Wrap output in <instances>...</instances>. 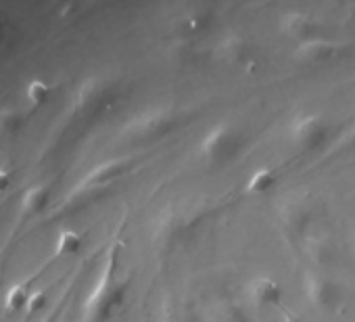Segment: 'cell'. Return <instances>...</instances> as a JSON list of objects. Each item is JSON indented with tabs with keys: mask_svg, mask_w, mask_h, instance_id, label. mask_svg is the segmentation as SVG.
I'll list each match as a JSON object with an SVG mask.
<instances>
[{
	"mask_svg": "<svg viewBox=\"0 0 355 322\" xmlns=\"http://www.w3.org/2000/svg\"><path fill=\"white\" fill-rule=\"evenodd\" d=\"M119 249H121L119 243H115L109 249L107 262H105L90 295L86 297V303H84V320L86 322H107L115 314V310L121 307V303L125 299L130 280L117 278Z\"/></svg>",
	"mask_w": 355,
	"mask_h": 322,
	"instance_id": "cell-1",
	"label": "cell"
},
{
	"mask_svg": "<svg viewBox=\"0 0 355 322\" xmlns=\"http://www.w3.org/2000/svg\"><path fill=\"white\" fill-rule=\"evenodd\" d=\"M247 136L241 126L232 121H220L211 126L199 142V155L209 168H226L245 151Z\"/></svg>",
	"mask_w": 355,
	"mask_h": 322,
	"instance_id": "cell-2",
	"label": "cell"
},
{
	"mask_svg": "<svg viewBox=\"0 0 355 322\" xmlns=\"http://www.w3.org/2000/svg\"><path fill=\"white\" fill-rule=\"evenodd\" d=\"M178 113L169 107H153L144 113L136 115L125 128L123 136L132 142H155L165 138L169 132L178 128Z\"/></svg>",
	"mask_w": 355,
	"mask_h": 322,
	"instance_id": "cell-3",
	"label": "cell"
},
{
	"mask_svg": "<svg viewBox=\"0 0 355 322\" xmlns=\"http://www.w3.org/2000/svg\"><path fill=\"white\" fill-rule=\"evenodd\" d=\"M301 291L311 307L320 312H336L345 303V287L318 270H305L301 276Z\"/></svg>",
	"mask_w": 355,
	"mask_h": 322,
	"instance_id": "cell-4",
	"label": "cell"
},
{
	"mask_svg": "<svg viewBox=\"0 0 355 322\" xmlns=\"http://www.w3.org/2000/svg\"><path fill=\"white\" fill-rule=\"evenodd\" d=\"M330 124L320 113H303L288 128V140L299 153H311L326 144Z\"/></svg>",
	"mask_w": 355,
	"mask_h": 322,
	"instance_id": "cell-5",
	"label": "cell"
},
{
	"mask_svg": "<svg viewBox=\"0 0 355 322\" xmlns=\"http://www.w3.org/2000/svg\"><path fill=\"white\" fill-rule=\"evenodd\" d=\"M132 166V161L125 159V157H119V159H109V161H103V164L94 166L78 185L76 189L69 193L67 201L76 199V197H84V195H92L96 191H103L107 189L111 183H115L119 176H123Z\"/></svg>",
	"mask_w": 355,
	"mask_h": 322,
	"instance_id": "cell-6",
	"label": "cell"
},
{
	"mask_svg": "<svg viewBox=\"0 0 355 322\" xmlns=\"http://www.w3.org/2000/svg\"><path fill=\"white\" fill-rule=\"evenodd\" d=\"M311 222H313V214L311 207L303 201V199H291L280 207V224L282 230L286 232V237L295 243V241H307L309 239V230H311Z\"/></svg>",
	"mask_w": 355,
	"mask_h": 322,
	"instance_id": "cell-7",
	"label": "cell"
},
{
	"mask_svg": "<svg viewBox=\"0 0 355 322\" xmlns=\"http://www.w3.org/2000/svg\"><path fill=\"white\" fill-rule=\"evenodd\" d=\"M340 49L343 46L336 40L320 36L315 40L297 44V49L293 53V59L299 65H305V67H322V65L332 63L340 55Z\"/></svg>",
	"mask_w": 355,
	"mask_h": 322,
	"instance_id": "cell-8",
	"label": "cell"
},
{
	"mask_svg": "<svg viewBox=\"0 0 355 322\" xmlns=\"http://www.w3.org/2000/svg\"><path fill=\"white\" fill-rule=\"evenodd\" d=\"M278 28L286 38L295 40L297 44L320 38V30H322L320 22L311 13H305V11H286L280 17Z\"/></svg>",
	"mask_w": 355,
	"mask_h": 322,
	"instance_id": "cell-9",
	"label": "cell"
},
{
	"mask_svg": "<svg viewBox=\"0 0 355 322\" xmlns=\"http://www.w3.org/2000/svg\"><path fill=\"white\" fill-rule=\"evenodd\" d=\"M247 295L255 307H280L284 299V289L272 276H257L249 282Z\"/></svg>",
	"mask_w": 355,
	"mask_h": 322,
	"instance_id": "cell-10",
	"label": "cell"
},
{
	"mask_svg": "<svg viewBox=\"0 0 355 322\" xmlns=\"http://www.w3.org/2000/svg\"><path fill=\"white\" fill-rule=\"evenodd\" d=\"M111 90L109 82L105 78H90L86 80L73 96V109L76 111H88L92 107H96L101 101H105L107 92Z\"/></svg>",
	"mask_w": 355,
	"mask_h": 322,
	"instance_id": "cell-11",
	"label": "cell"
},
{
	"mask_svg": "<svg viewBox=\"0 0 355 322\" xmlns=\"http://www.w3.org/2000/svg\"><path fill=\"white\" fill-rule=\"evenodd\" d=\"M218 55L224 61L234 63V65H245L253 57L249 42L243 36H239V34H230V36L222 38L220 44H218Z\"/></svg>",
	"mask_w": 355,
	"mask_h": 322,
	"instance_id": "cell-12",
	"label": "cell"
},
{
	"mask_svg": "<svg viewBox=\"0 0 355 322\" xmlns=\"http://www.w3.org/2000/svg\"><path fill=\"white\" fill-rule=\"evenodd\" d=\"M209 24H211V15H207L201 9V11H187L184 15H180L175 22V28L182 38H191V36L203 34Z\"/></svg>",
	"mask_w": 355,
	"mask_h": 322,
	"instance_id": "cell-13",
	"label": "cell"
},
{
	"mask_svg": "<svg viewBox=\"0 0 355 322\" xmlns=\"http://www.w3.org/2000/svg\"><path fill=\"white\" fill-rule=\"evenodd\" d=\"M51 199V185H34L21 197V216H36L40 214Z\"/></svg>",
	"mask_w": 355,
	"mask_h": 322,
	"instance_id": "cell-14",
	"label": "cell"
},
{
	"mask_svg": "<svg viewBox=\"0 0 355 322\" xmlns=\"http://www.w3.org/2000/svg\"><path fill=\"white\" fill-rule=\"evenodd\" d=\"M276 185H278V174H276L272 168H259V170H255V172L249 176L245 191H247L249 195H266V193H270Z\"/></svg>",
	"mask_w": 355,
	"mask_h": 322,
	"instance_id": "cell-15",
	"label": "cell"
},
{
	"mask_svg": "<svg viewBox=\"0 0 355 322\" xmlns=\"http://www.w3.org/2000/svg\"><path fill=\"white\" fill-rule=\"evenodd\" d=\"M84 245V237L76 230H61L57 237L55 245V255L65 257V255H76Z\"/></svg>",
	"mask_w": 355,
	"mask_h": 322,
	"instance_id": "cell-16",
	"label": "cell"
},
{
	"mask_svg": "<svg viewBox=\"0 0 355 322\" xmlns=\"http://www.w3.org/2000/svg\"><path fill=\"white\" fill-rule=\"evenodd\" d=\"M32 293H28V287L21 282V285H15L7 291V297H5V310L7 312H19V310H26L28 305V299H30Z\"/></svg>",
	"mask_w": 355,
	"mask_h": 322,
	"instance_id": "cell-17",
	"label": "cell"
},
{
	"mask_svg": "<svg viewBox=\"0 0 355 322\" xmlns=\"http://www.w3.org/2000/svg\"><path fill=\"white\" fill-rule=\"evenodd\" d=\"M51 84L49 82H44V80H32L30 84H28V88H26V99L34 105V107H38V105H42V103H46L49 101V96H51Z\"/></svg>",
	"mask_w": 355,
	"mask_h": 322,
	"instance_id": "cell-18",
	"label": "cell"
},
{
	"mask_svg": "<svg viewBox=\"0 0 355 322\" xmlns=\"http://www.w3.org/2000/svg\"><path fill=\"white\" fill-rule=\"evenodd\" d=\"M19 126H21V113L17 109H11V107L0 109V136L17 132Z\"/></svg>",
	"mask_w": 355,
	"mask_h": 322,
	"instance_id": "cell-19",
	"label": "cell"
},
{
	"mask_svg": "<svg viewBox=\"0 0 355 322\" xmlns=\"http://www.w3.org/2000/svg\"><path fill=\"white\" fill-rule=\"evenodd\" d=\"M46 303H49V295H46L44 291H36V293H32L30 299H28L26 314H28V316H34V314H38L40 310H44Z\"/></svg>",
	"mask_w": 355,
	"mask_h": 322,
	"instance_id": "cell-20",
	"label": "cell"
},
{
	"mask_svg": "<svg viewBox=\"0 0 355 322\" xmlns=\"http://www.w3.org/2000/svg\"><path fill=\"white\" fill-rule=\"evenodd\" d=\"M11 185V174L7 170H0V193H5Z\"/></svg>",
	"mask_w": 355,
	"mask_h": 322,
	"instance_id": "cell-21",
	"label": "cell"
},
{
	"mask_svg": "<svg viewBox=\"0 0 355 322\" xmlns=\"http://www.w3.org/2000/svg\"><path fill=\"white\" fill-rule=\"evenodd\" d=\"M347 140L355 144V121H353V126H351V130H349V136H347Z\"/></svg>",
	"mask_w": 355,
	"mask_h": 322,
	"instance_id": "cell-22",
	"label": "cell"
},
{
	"mask_svg": "<svg viewBox=\"0 0 355 322\" xmlns=\"http://www.w3.org/2000/svg\"><path fill=\"white\" fill-rule=\"evenodd\" d=\"M42 322H53V318H46V320H42Z\"/></svg>",
	"mask_w": 355,
	"mask_h": 322,
	"instance_id": "cell-23",
	"label": "cell"
}]
</instances>
